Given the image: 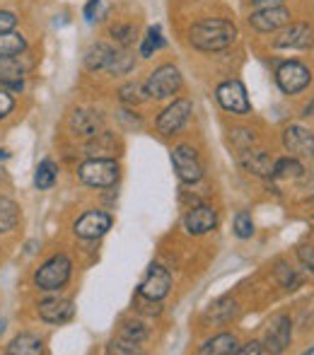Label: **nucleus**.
<instances>
[{
  "mask_svg": "<svg viewBox=\"0 0 314 355\" xmlns=\"http://www.w3.org/2000/svg\"><path fill=\"white\" fill-rule=\"evenodd\" d=\"M237 39V27L227 19H201L189 29V44L198 51H223Z\"/></svg>",
  "mask_w": 314,
  "mask_h": 355,
  "instance_id": "1",
  "label": "nucleus"
},
{
  "mask_svg": "<svg viewBox=\"0 0 314 355\" xmlns=\"http://www.w3.org/2000/svg\"><path fill=\"white\" fill-rule=\"evenodd\" d=\"M80 182L92 189H112L121 177V167L114 157H92L80 164Z\"/></svg>",
  "mask_w": 314,
  "mask_h": 355,
  "instance_id": "2",
  "label": "nucleus"
},
{
  "mask_svg": "<svg viewBox=\"0 0 314 355\" xmlns=\"http://www.w3.org/2000/svg\"><path fill=\"white\" fill-rule=\"evenodd\" d=\"M182 73L172 63H164V66L155 68L150 73V78L146 80V94L148 99H167L182 89Z\"/></svg>",
  "mask_w": 314,
  "mask_h": 355,
  "instance_id": "3",
  "label": "nucleus"
},
{
  "mask_svg": "<svg viewBox=\"0 0 314 355\" xmlns=\"http://www.w3.org/2000/svg\"><path fill=\"white\" fill-rule=\"evenodd\" d=\"M71 271H73L71 259L58 254V257H51L39 268L37 276H34V283H37L39 290H61L68 283V278H71Z\"/></svg>",
  "mask_w": 314,
  "mask_h": 355,
  "instance_id": "4",
  "label": "nucleus"
},
{
  "mask_svg": "<svg viewBox=\"0 0 314 355\" xmlns=\"http://www.w3.org/2000/svg\"><path fill=\"white\" fill-rule=\"evenodd\" d=\"M312 83V71L300 61H286L276 71V85L283 94H297Z\"/></svg>",
  "mask_w": 314,
  "mask_h": 355,
  "instance_id": "5",
  "label": "nucleus"
},
{
  "mask_svg": "<svg viewBox=\"0 0 314 355\" xmlns=\"http://www.w3.org/2000/svg\"><path fill=\"white\" fill-rule=\"evenodd\" d=\"M172 167L184 184H196L203 177V164L191 145H177L172 150Z\"/></svg>",
  "mask_w": 314,
  "mask_h": 355,
  "instance_id": "6",
  "label": "nucleus"
},
{
  "mask_svg": "<svg viewBox=\"0 0 314 355\" xmlns=\"http://www.w3.org/2000/svg\"><path fill=\"white\" fill-rule=\"evenodd\" d=\"M273 46L276 49H297V51H305V49L314 46V27L307 22H290L283 29H278V37L273 39Z\"/></svg>",
  "mask_w": 314,
  "mask_h": 355,
  "instance_id": "7",
  "label": "nucleus"
},
{
  "mask_svg": "<svg viewBox=\"0 0 314 355\" xmlns=\"http://www.w3.org/2000/svg\"><path fill=\"white\" fill-rule=\"evenodd\" d=\"M216 97L220 102V107L230 114H249L252 112V102L247 97V87L239 80H225L218 85Z\"/></svg>",
  "mask_w": 314,
  "mask_h": 355,
  "instance_id": "8",
  "label": "nucleus"
},
{
  "mask_svg": "<svg viewBox=\"0 0 314 355\" xmlns=\"http://www.w3.org/2000/svg\"><path fill=\"white\" fill-rule=\"evenodd\" d=\"M193 112V104L189 99H174L167 109L157 116V131L162 136H174L186 126L189 116Z\"/></svg>",
  "mask_w": 314,
  "mask_h": 355,
  "instance_id": "9",
  "label": "nucleus"
},
{
  "mask_svg": "<svg viewBox=\"0 0 314 355\" xmlns=\"http://www.w3.org/2000/svg\"><path fill=\"white\" fill-rule=\"evenodd\" d=\"M290 10L283 8V5H273V8H259L249 15V24H252L256 32L268 34V32H278L286 24H290Z\"/></svg>",
  "mask_w": 314,
  "mask_h": 355,
  "instance_id": "10",
  "label": "nucleus"
},
{
  "mask_svg": "<svg viewBox=\"0 0 314 355\" xmlns=\"http://www.w3.org/2000/svg\"><path fill=\"white\" fill-rule=\"evenodd\" d=\"M293 341V322L286 314H278L271 319V324L266 327V336H263V348L266 353H283Z\"/></svg>",
  "mask_w": 314,
  "mask_h": 355,
  "instance_id": "11",
  "label": "nucleus"
},
{
  "mask_svg": "<svg viewBox=\"0 0 314 355\" xmlns=\"http://www.w3.org/2000/svg\"><path fill=\"white\" fill-rule=\"evenodd\" d=\"M112 215L104 213V211H89L85 213L82 218L76 220L73 225V232L82 239H97V237H104V234L112 230Z\"/></svg>",
  "mask_w": 314,
  "mask_h": 355,
  "instance_id": "12",
  "label": "nucleus"
},
{
  "mask_svg": "<svg viewBox=\"0 0 314 355\" xmlns=\"http://www.w3.org/2000/svg\"><path fill=\"white\" fill-rule=\"evenodd\" d=\"M169 285H172V276H169L167 268L152 263V266L148 268L146 281L141 283V297L150 300V302H159V300L167 297Z\"/></svg>",
  "mask_w": 314,
  "mask_h": 355,
  "instance_id": "13",
  "label": "nucleus"
},
{
  "mask_svg": "<svg viewBox=\"0 0 314 355\" xmlns=\"http://www.w3.org/2000/svg\"><path fill=\"white\" fill-rule=\"evenodd\" d=\"M283 148L293 157H314V133L305 126H288L283 131Z\"/></svg>",
  "mask_w": 314,
  "mask_h": 355,
  "instance_id": "14",
  "label": "nucleus"
},
{
  "mask_svg": "<svg viewBox=\"0 0 314 355\" xmlns=\"http://www.w3.org/2000/svg\"><path fill=\"white\" fill-rule=\"evenodd\" d=\"M73 314H76V307L66 297H46L39 302V317L49 324H66L73 319Z\"/></svg>",
  "mask_w": 314,
  "mask_h": 355,
  "instance_id": "15",
  "label": "nucleus"
},
{
  "mask_svg": "<svg viewBox=\"0 0 314 355\" xmlns=\"http://www.w3.org/2000/svg\"><path fill=\"white\" fill-rule=\"evenodd\" d=\"M68 126H71V131L76 136L92 138L104 131V116L99 112H94V109H78L71 116V121H68Z\"/></svg>",
  "mask_w": 314,
  "mask_h": 355,
  "instance_id": "16",
  "label": "nucleus"
},
{
  "mask_svg": "<svg viewBox=\"0 0 314 355\" xmlns=\"http://www.w3.org/2000/svg\"><path fill=\"white\" fill-rule=\"evenodd\" d=\"M218 225V213L213 206H196L186 213L184 218V227H186L189 234H208L213 227Z\"/></svg>",
  "mask_w": 314,
  "mask_h": 355,
  "instance_id": "17",
  "label": "nucleus"
},
{
  "mask_svg": "<svg viewBox=\"0 0 314 355\" xmlns=\"http://www.w3.org/2000/svg\"><path fill=\"white\" fill-rule=\"evenodd\" d=\"M239 164H242L249 174H254V177L271 179L276 159L263 153V150H244V153H239Z\"/></svg>",
  "mask_w": 314,
  "mask_h": 355,
  "instance_id": "18",
  "label": "nucleus"
},
{
  "mask_svg": "<svg viewBox=\"0 0 314 355\" xmlns=\"http://www.w3.org/2000/svg\"><path fill=\"white\" fill-rule=\"evenodd\" d=\"M27 66L17 56H0V85H8L12 89H22V78Z\"/></svg>",
  "mask_w": 314,
  "mask_h": 355,
  "instance_id": "19",
  "label": "nucleus"
},
{
  "mask_svg": "<svg viewBox=\"0 0 314 355\" xmlns=\"http://www.w3.org/2000/svg\"><path fill=\"white\" fill-rule=\"evenodd\" d=\"M112 53H114V49L109 46V44H104V42L92 44V46L85 51V68L92 73L107 71L109 61H112Z\"/></svg>",
  "mask_w": 314,
  "mask_h": 355,
  "instance_id": "20",
  "label": "nucleus"
},
{
  "mask_svg": "<svg viewBox=\"0 0 314 355\" xmlns=\"http://www.w3.org/2000/svg\"><path fill=\"white\" fill-rule=\"evenodd\" d=\"M235 351H237V341L232 334H218L216 338H211V341H206L198 348L201 355H230Z\"/></svg>",
  "mask_w": 314,
  "mask_h": 355,
  "instance_id": "21",
  "label": "nucleus"
},
{
  "mask_svg": "<svg viewBox=\"0 0 314 355\" xmlns=\"http://www.w3.org/2000/svg\"><path fill=\"white\" fill-rule=\"evenodd\" d=\"M39 353H44V343L42 338L32 336V334H19L8 346V355H39Z\"/></svg>",
  "mask_w": 314,
  "mask_h": 355,
  "instance_id": "22",
  "label": "nucleus"
},
{
  "mask_svg": "<svg viewBox=\"0 0 314 355\" xmlns=\"http://www.w3.org/2000/svg\"><path fill=\"white\" fill-rule=\"evenodd\" d=\"M237 314V302L230 297H220L218 302L211 304V309H208V319H213L216 324H227L232 322Z\"/></svg>",
  "mask_w": 314,
  "mask_h": 355,
  "instance_id": "23",
  "label": "nucleus"
},
{
  "mask_svg": "<svg viewBox=\"0 0 314 355\" xmlns=\"http://www.w3.org/2000/svg\"><path fill=\"white\" fill-rule=\"evenodd\" d=\"M27 51V39L17 32H0V56H19Z\"/></svg>",
  "mask_w": 314,
  "mask_h": 355,
  "instance_id": "24",
  "label": "nucleus"
},
{
  "mask_svg": "<svg viewBox=\"0 0 314 355\" xmlns=\"http://www.w3.org/2000/svg\"><path fill=\"white\" fill-rule=\"evenodd\" d=\"M87 153L92 155V157H112V155L116 153V141H114L112 133L102 131V133H97V136H92V143L87 145Z\"/></svg>",
  "mask_w": 314,
  "mask_h": 355,
  "instance_id": "25",
  "label": "nucleus"
},
{
  "mask_svg": "<svg viewBox=\"0 0 314 355\" xmlns=\"http://www.w3.org/2000/svg\"><path fill=\"white\" fill-rule=\"evenodd\" d=\"M302 164L297 162L295 157H283V159H276L273 164V179H300L302 177Z\"/></svg>",
  "mask_w": 314,
  "mask_h": 355,
  "instance_id": "26",
  "label": "nucleus"
},
{
  "mask_svg": "<svg viewBox=\"0 0 314 355\" xmlns=\"http://www.w3.org/2000/svg\"><path fill=\"white\" fill-rule=\"evenodd\" d=\"M56 177H58V167L53 164V159H44V162H39V167H37L34 184H37V189L46 191V189H51L53 184H56Z\"/></svg>",
  "mask_w": 314,
  "mask_h": 355,
  "instance_id": "27",
  "label": "nucleus"
},
{
  "mask_svg": "<svg viewBox=\"0 0 314 355\" xmlns=\"http://www.w3.org/2000/svg\"><path fill=\"white\" fill-rule=\"evenodd\" d=\"M17 220H19L17 203L10 201V198H5V196H0V232H10V230H15Z\"/></svg>",
  "mask_w": 314,
  "mask_h": 355,
  "instance_id": "28",
  "label": "nucleus"
},
{
  "mask_svg": "<svg viewBox=\"0 0 314 355\" xmlns=\"http://www.w3.org/2000/svg\"><path fill=\"white\" fill-rule=\"evenodd\" d=\"M164 37H162V27L159 24H155V27L148 29V34L143 37V44H141V56L143 58H150L155 56V51H159V49H164Z\"/></svg>",
  "mask_w": 314,
  "mask_h": 355,
  "instance_id": "29",
  "label": "nucleus"
},
{
  "mask_svg": "<svg viewBox=\"0 0 314 355\" xmlns=\"http://www.w3.org/2000/svg\"><path fill=\"white\" fill-rule=\"evenodd\" d=\"M119 99H121L123 104H128V107H138V104H143L148 99L146 85H141V83L121 85V89H119Z\"/></svg>",
  "mask_w": 314,
  "mask_h": 355,
  "instance_id": "30",
  "label": "nucleus"
},
{
  "mask_svg": "<svg viewBox=\"0 0 314 355\" xmlns=\"http://www.w3.org/2000/svg\"><path fill=\"white\" fill-rule=\"evenodd\" d=\"M133 66H136V56H133L131 51H114L112 61H109V66H107V73L126 75L133 71Z\"/></svg>",
  "mask_w": 314,
  "mask_h": 355,
  "instance_id": "31",
  "label": "nucleus"
},
{
  "mask_svg": "<svg viewBox=\"0 0 314 355\" xmlns=\"http://www.w3.org/2000/svg\"><path fill=\"white\" fill-rule=\"evenodd\" d=\"M148 338V329L146 324L141 322H128L121 327V341L131 343V346H141L143 341Z\"/></svg>",
  "mask_w": 314,
  "mask_h": 355,
  "instance_id": "32",
  "label": "nucleus"
},
{
  "mask_svg": "<svg viewBox=\"0 0 314 355\" xmlns=\"http://www.w3.org/2000/svg\"><path fill=\"white\" fill-rule=\"evenodd\" d=\"M112 37L126 49L136 42V27L133 24H116V27H112Z\"/></svg>",
  "mask_w": 314,
  "mask_h": 355,
  "instance_id": "33",
  "label": "nucleus"
},
{
  "mask_svg": "<svg viewBox=\"0 0 314 355\" xmlns=\"http://www.w3.org/2000/svg\"><path fill=\"white\" fill-rule=\"evenodd\" d=\"M235 234L239 239H249L254 234V223H252V215H249L247 211L237 213L235 218Z\"/></svg>",
  "mask_w": 314,
  "mask_h": 355,
  "instance_id": "34",
  "label": "nucleus"
},
{
  "mask_svg": "<svg viewBox=\"0 0 314 355\" xmlns=\"http://www.w3.org/2000/svg\"><path fill=\"white\" fill-rule=\"evenodd\" d=\"M297 259H300V263L307 268V271L314 273V247L312 244H305V247L297 249Z\"/></svg>",
  "mask_w": 314,
  "mask_h": 355,
  "instance_id": "35",
  "label": "nucleus"
},
{
  "mask_svg": "<svg viewBox=\"0 0 314 355\" xmlns=\"http://www.w3.org/2000/svg\"><path fill=\"white\" fill-rule=\"evenodd\" d=\"M278 276H286L283 278V288H288V290H293L297 283H300V278H297V273L295 271H290V268L286 266V263H278Z\"/></svg>",
  "mask_w": 314,
  "mask_h": 355,
  "instance_id": "36",
  "label": "nucleus"
},
{
  "mask_svg": "<svg viewBox=\"0 0 314 355\" xmlns=\"http://www.w3.org/2000/svg\"><path fill=\"white\" fill-rule=\"evenodd\" d=\"M15 24H17V17L10 10H0V32H12Z\"/></svg>",
  "mask_w": 314,
  "mask_h": 355,
  "instance_id": "37",
  "label": "nucleus"
},
{
  "mask_svg": "<svg viewBox=\"0 0 314 355\" xmlns=\"http://www.w3.org/2000/svg\"><path fill=\"white\" fill-rule=\"evenodd\" d=\"M261 353H266V348H263V343H259V341H252L244 348H237L235 351V355H261Z\"/></svg>",
  "mask_w": 314,
  "mask_h": 355,
  "instance_id": "38",
  "label": "nucleus"
},
{
  "mask_svg": "<svg viewBox=\"0 0 314 355\" xmlns=\"http://www.w3.org/2000/svg\"><path fill=\"white\" fill-rule=\"evenodd\" d=\"M99 8H102V0H89V3L85 5V19H87L89 24H92L94 19H97Z\"/></svg>",
  "mask_w": 314,
  "mask_h": 355,
  "instance_id": "39",
  "label": "nucleus"
},
{
  "mask_svg": "<svg viewBox=\"0 0 314 355\" xmlns=\"http://www.w3.org/2000/svg\"><path fill=\"white\" fill-rule=\"evenodd\" d=\"M12 107H15V99L10 97L8 92H3V89H0V119L8 116V114L12 112Z\"/></svg>",
  "mask_w": 314,
  "mask_h": 355,
  "instance_id": "40",
  "label": "nucleus"
},
{
  "mask_svg": "<svg viewBox=\"0 0 314 355\" xmlns=\"http://www.w3.org/2000/svg\"><path fill=\"white\" fill-rule=\"evenodd\" d=\"M283 0H252V5L254 8H273V5H281Z\"/></svg>",
  "mask_w": 314,
  "mask_h": 355,
  "instance_id": "41",
  "label": "nucleus"
},
{
  "mask_svg": "<svg viewBox=\"0 0 314 355\" xmlns=\"http://www.w3.org/2000/svg\"><path fill=\"white\" fill-rule=\"evenodd\" d=\"M302 116H314V102H312V104H307L305 112H302Z\"/></svg>",
  "mask_w": 314,
  "mask_h": 355,
  "instance_id": "42",
  "label": "nucleus"
},
{
  "mask_svg": "<svg viewBox=\"0 0 314 355\" xmlns=\"http://www.w3.org/2000/svg\"><path fill=\"white\" fill-rule=\"evenodd\" d=\"M305 355H314V346H310V348H307V351H305Z\"/></svg>",
  "mask_w": 314,
  "mask_h": 355,
  "instance_id": "43",
  "label": "nucleus"
}]
</instances>
